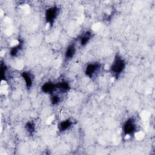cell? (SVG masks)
Instances as JSON below:
<instances>
[{
    "label": "cell",
    "mask_w": 155,
    "mask_h": 155,
    "mask_svg": "<svg viewBox=\"0 0 155 155\" xmlns=\"http://www.w3.org/2000/svg\"><path fill=\"white\" fill-rule=\"evenodd\" d=\"M23 41H20V43L18 44V45L12 47V49L11 50L10 55L12 57H16L17 55L19 50L20 49H21V48L23 47Z\"/></svg>",
    "instance_id": "obj_10"
},
{
    "label": "cell",
    "mask_w": 155,
    "mask_h": 155,
    "mask_svg": "<svg viewBox=\"0 0 155 155\" xmlns=\"http://www.w3.org/2000/svg\"><path fill=\"white\" fill-rule=\"evenodd\" d=\"M76 52V49H75V47L74 46V44H71L70 45L66 52V54H65V57L66 59H71L72 58Z\"/></svg>",
    "instance_id": "obj_6"
},
{
    "label": "cell",
    "mask_w": 155,
    "mask_h": 155,
    "mask_svg": "<svg viewBox=\"0 0 155 155\" xmlns=\"http://www.w3.org/2000/svg\"><path fill=\"white\" fill-rule=\"evenodd\" d=\"M26 128L27 130V131L29 133V134H32L34 133V132L35 130V124L33 122H29L26 124Z\"/></svg>",
    "instance_id": "obj_12"
},
{
    "label": "cell",
    "mask_w": 155,
    "mask_h": 155,
    "mask_svg": "<svg viewBox=\"0 0 155 155\" xmlns=\"http://www.w3.org/2000/svg\"><path fill=\"white\" fill-rule=\"evenodd\" d=\"M7 67L5 65L2 64L1 66V72H2V77L3 80H6V73Z\"/></svg>",
    "instance_id": "obj_14"
},
{
    "label": "cell",
    "mask_w": 155,
    "mask_h": 155,
    "mask_svg": "<svg viewBox=\"0 0 155 155\" xmlns=\"http://www.w3.org/2000/svg\"><path fill=\"white\" fill-rule=\"evenodd\" d=\"M135 130L136 125L133 119L130 118L125 121L123 127V130L125 134H131L135 131Z\"/></svg>",
    "instance_id": "obj_3"
},
{
    "label": "cell",
    "mask_w": 155,
    "mask_h": 155,
    "mask_svg": "<svg viewBox=\"0 0 155 155\" xmlns=\"http://www.w3.org/2000/svg\"><path fill=\"white\" fill-rule=\"evenodd\" d=\"M57 89H59L62 92H67L70 89V86L69 85V83L64 81L57 84Z\"/></svg>",
    "instance_id": "obj_11"
},
{
    "label": "cell",
    "mask_w": 155,
    "mask_h": 155,
    "mask_svg": "<svg viewBox=\"0 0 155 155\" xmlns=\"http://www.w3.org/2000/svg\"><path fill=\"white\" fill-rule=\"evenodd\" d=\"M59 13V9L56 7H52L48 9L46 12V20L48 23L52 25L55 20L57 18Z\"/></svg>",
    "instance_id": "obj_2"
},
{
    "label": "cell",
    "mask_w": 155,
    "mask_h": 155,
    "mask_svg": "<svg viewBox=\"0 0 155 155\" xmlns=\"http://www.w3.org/2000/svg\"><path fill=\"white\" fill-rule=\"evenodd\" d=\"M72 124V122L69 119H67L66 121H62L59 125V130L61 131H64L69 129Z\"/></svg>",
    "instance_id": "obj_9"
},
{
    "label": "cell",
    "mask_w": 155,
    "mask_h": 155,
    "mask_svg": "<svg viewBox=\"0 0 155 155\" xmlns=\"http://www.w3.org/2000/svg\"><path fill=\"white\" fill-rule=\"evenodd\" d=\"M60 98L58 95H53L51 98V102L53 105H57L60 102Z\"/></svg>",
    "instance_id": "obj_13"
},
{
    "label": "cell",
    "mask_w": 155,
    "mask_h": 155,
    "mask_svg": "<svg viewBox=\"0 0 155 155\" xmlns=\"http://www.w3.org/2000/svg\"><path fill=\"white\" fill-rule=\"evenodd\" d=\"M125 68V63L119 56H116L111 65V70L116 75L121 73Z\"/></svg>",
    "instance_id": "obj_1"
},
{
    "label": "cell",
    "mask_w": 155,
    "mask_h": 155,
    "mask_svg": "<svg viewBox=\"0 0 155 155\" xmlns=\"http://www.w3.org/2000/svg\"><path fill=\"white\" fill-rule=\"evenodd\" d=\"M21 75L25 81L26 87L28 89H30L32 86V79L31 78V76L30 75V73L26 72H24L22 73Z\"/></svg>",
    "instance_id": "obj_8"
},
{
    "label": "cell",
    "mask_w": 155,
    "mask_h": 155,
    "mask_svg": "<svg viewBox=\"0 0 155 155\" xmlns=\"http://www.w3.org/2000/svg\"><path fill=\"white\" fill-rule=\"evenodd\" d=\"M57 89V84L52 82H46L41 87V90L46 93H52Z\"/></svg>",
    "instance_id": "obj_5"
},
{
    "label": "cell",
    "mask_w": 155,
    "mask_h": 155,
    "mask_svg": "<svg viewBox=\"0 0 155 155\" xmlns=\"http://www.w3.org/2000/svg\"><path fill=\"white\" fill-rule=\"evenodd\" d=\"M100 65L98 63H94V64H90L87 66L86 69V75L91 78L93 75L96 72V71L99 69Z\"/></svg>",
    "instance_id": "obj_4"
},
{
    "label": "cell",
    "mask_w": 155,
    "mask_h": 155,
    "mask_svg": "<svg viewBox=\"0 0 155 155\" xmlns=\"http://www.w3.org/2000/svg\"><path fill=\"white\" fill-rule=\"evenodd\" d=\"M91 38H92V34H91V32H86L80 38L81 45L82 46L86 45L89 43V41H90Z\"/></svg>",
    "instance_id": "obj_7"
}]
</instances>
